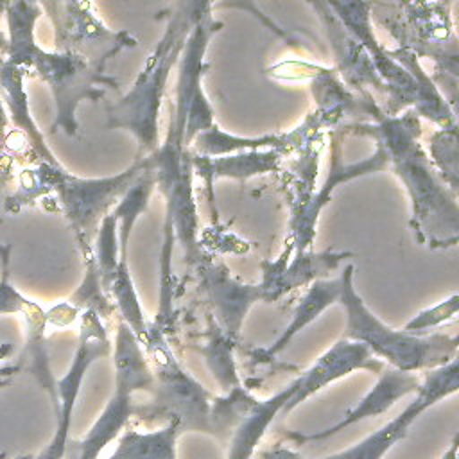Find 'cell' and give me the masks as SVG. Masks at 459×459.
<instances>
[{
    "mask_svg": "<svg viewBox=\"0 0 459 459\" xmlns=\"http://www.w3.org/2000/svg\"><path fill=\"white\" fill-rule=\"evenodd\" d=\"M341 131L371 136L382 149L387 169L396 174L409 195L414 238L430 249L454 247L459 240L457 195L439 178L421 147L420 117L412 109L385 115L382 106H377L369 122L348 124Z\"/></svg>",
    "mask_w": 459,
    "mask_h": 459,
    "instance_id": "cell-1",
    "label": "cell"
},
{
    "mask_svg": "<svg viewBox=\"0 0 459 459\" xmlns=\"http://www.w3.org/2000/svg\"><path fill=\"white\" fill-rule=\"evenodd\" d=\"M16 373H18V369H16L14 364H9V366L2 368V369H0V389L7 387L9 382H11V377H14Z\"/></svg>",
    "mask_w": 459,
    "mask_h": 459,
    "instance_id": "cell-32",
    "label": "cell"
},
{
    "mask_svg": "<svg viewBox=\"0 0 459 459\" xmlns=\"http://www.w3.org/2000/svg\"><path fill=\"white\" fill-rule=\"evenodd\" d=\"M341 25L366 48L369 59L385 86V115H398L412 109L439 126V129L457 127L455 109L446 102L437 84L423 72L416 56L396 47L385 48L373 32L371 4L364 2H326Z\"/></svg>",
    "mask_w": 459,
    "mask_h": 459,
    "instance_id": "cell-4",
    "label": "cell"
},
{
    "mask_svg": "<svg viewBox=\"0 0 459 459\" xmlns=\"http://www.w3.org/2000/svg\"><path fill=\"white\" fill-rule=\"evenodd\" d=\"M457 387H459V364H457V359H454L441 368L427 371L425 378L421 380L416 391V396L393 420H389L385 425H382L378 430L366 436L353 446L321 459H382L384 454L398 439H402L407 434L412 421L423 411H427L439 400L446 398L448 394L455 393Z\"/></svg>",
    "mask_w": 459,
    "mask_h": 459,
    "instance_id": "cell-12",
    "label": "cell"
},
{
    "mask_svg": "<svg viewBox=\"0 0 459 459\" xmlns=\"http://www.w3.org/2000/svg\"><path fill=\"white\" fill-rule=\"evenodd\" d=\"M118 221L109 212L99 224L93 244V258L100 274V281L106 292H109V285L115 278L118 265Z\"/></svg>",
    "mask_w": 459,
    "mask_h": 459,
    "instance_id": "cell-26",
    "label": "cell"
},
{
    "mask_svg": "<svg viewBox=\"0 0 459 459\" xmlns=\"http://www.w3.org/2000/svg\"><path fill=\"white\" fill-rule=\"evenodd\" d=\"M25 74H27L25 70H22L20 66L9 63L5 57L0 56V97H2L4 108L7 111L9 120L25 136L38 161L61 165L54 156V152L50 151V147L47 145L43 133L39 131L36 120L30 115L29 99L23 84Z\"/></svg>",
    "mask_w": 459,
    "mask_h": 459,
    "instance_id": "cell-19",
    "label": "cell"
},
{
    "mask_svg": "<svg viewBox=\"0 0 459 459\" xmlns=\"http://www.w3.org/2000/svg\"><path fill=\"white\" fill-rule=\"evenodd\" d=\"M457 446H459V445H457V437H455L439 459H457Z\"/></svg>",
    "mask_w": 459,
    "mask_h": 459,
    "instance_id": "cell-33",
    "label": "cell"
},
{
    "mask_svg": "<svg viewBox=\"0 0 459 459\" xmlns=\"http://www.w3.org/2000/svg\"><path fill=\"white\" fill-rule=\"evenodd\" d=\"M179 432L181 423L176 418L160 430H126L108 459H178L176 439Z\"/></svg>",
    "mask_w": 459,
    "mask_h": 459,
    "instance_id": "cell-24",
    "label": "cell"
},
{
    "mask_svg": "<svg viewBox=\"0 0 459 459\" xmlns=\"http://www.w3.org/2000/svg\"><path fill=\"white\" fill-rule=\"evenodd\" d=\"M430 147V161L445 181V185L457 195V127L452 129H437L429 138Z\"/></svg>",
    "mask_w": 459,
    "mask_h": 459,
    "instance_id": "cell-27",
    "label": "cell"
},
{
    "mask_svg": "<svg viewBox=\"0 0 459 459\" xmlns=\"http://www.w3.org/2000/svg\"><path fill=\"white\" fill-rule=\"evenodd\" d=\"M140 344H143V353L154 377L151 391L154 394V407L167 412L170 420H179L181 430L186 427L213 432L210 393L178 364L163 337V330L154 323L147 325Z\"/></svg>",
    "mask_w": 459,
    "mask_h": 459,
    "instance_id": "cell-9",
    "label": "cell"
},
{
    "mask_svg": "<svg viewBox=\"0 0 459 459\" xmlns=\"http://www.w3.org/2000/svg\"><path fill=\"white\" fill-rule=\"evenodd\" d=\"M351 256V253L346 251H305L299 255L290 256V260L281 264L280 260L262 262L264 269V278L260 281L262 290H264V301L273 303L278 301L281 296L287 292L294 290L296 287L310 285L316 280H325L328 278L330 271H335L339 264L346 258Z\"/></svg>",
    "mask_w": 459,
    "mask_h": 459,
    "instance_id": "cell-17",
    "label": "cell"
},
{
    "mask_svg": "<svg viewBox=\"0 0 459 459\" xmlns=\"http://www.w3.org/2000/svg\"><path fill=\"white\" fill-rule=\"evenodd\" d=\"M195 265L201 274V285L215 308L221 332L231 341L237 339L249 307L258 299L264 301L262 285L238 283L222 264H215L206 256Z\"/></svg>",
    "mask_w": 459,
    "mask_h": 459,
    "instance_id": "cell-16",
    "label": "cell"
},
{
    "mask_svg": "<svg viewBox=\"0 0 459 459\" xmlns=\"http://www.w3.org/2000/svg\"><path fill=\"white\" fill-rule=\"evenodd\" d=\"M353 271V264H348L339 273L342 283L339 303L346 312L342 339L364 344L375 359H384L389 368L407 373L430 371L457 359V335L411 333L382 323L357 294Z\"/></svg>",
    "mask_w": 459,
    "mask_h": 459,
    "instance_id": "cell-5",
    "label": "cell"
},
{
    "mask_svg": "<svg viewBox=\"0 0 459 459\" xmlns=\"http://www.w3.org/2000/svg\"><path fill=\"white\" fill-rule=\"evenodd\" d=\"M210 2H176L165 11V30L129 91L108 108V127L126 129L138 142L136 158L149 156L160 143V111L170 70Z\"/></svg>",
    "mask_w": 459,
    "mask_h": 459,
    "instance_id": "cell-3",
    "label": "cell"
},
{
    "mask_svg": "<svg viewBox=\"0 0 459 459\" xmlns=\"http://www.w3.org/2000/svg\"><path fill=\"white\" fill-rule=\"evenodd\" d=\"M251 459H253V457H251ZM255 459H301V455H299L296 450H292V448L276 445V446L271 448V450L260 452Z\"/></svg>",
    "mask_w": 459,
    "mask_h": 459,
    "instance_id": "cell-30",
    "label": "cell"
},
{
    "mask_svg": "<svg viewBox=\"0 0 459 459\" xmlns=\"http://www.w3.org/2000/svg\"><path fill=\"white\" fill-rule=\"evenodd\" d=\"M142 170V158H136L120 174L106 178H79L61 165H48L50 190L57 197V210L70 222L81 255L93 251V238L100 221L115 208Z\"/></svg>",
    "mask_w": 459,
    "mask_h": 459,
    "instance_id": "cell-8",
    "label": "cell"
},
{
    "mask_svg": "<svg viewBox=\"0 0 459 459\" xmlns=\"http://www.w3.org/2000/svg\"><path fill=\"white\" fill-rule=\"evenodd\" d=\"M5 52H7V36H5V32L0 29V56L4 57Z\"/></svg>",
    "mask_w": 459,
    "mask_h": 459,
    "instance_id": "cell-34",
    "label": "cell"
},
{
    "mask_svg": "<svg viewBox=\"0 0 459 459\" xmlns=\"http://www.w3.org/2000/svg\"><path fill=\"white\" fill-rule=\"evenodd\" d=\"M111 351V342L102 321L91 310H84L81 316L77 348L72 357L68 371L56 380L57 391V409H56V430L47 446L32 459H65L68 446V432L72 423V412L75 400L79 396L82 380L90 366L108 357Z\"/></svg>",
    "mask_w": 459,
    "mask_h": 459,
    "instance_id": "cell-11",
    "label": "cell"
},
{
    "mask_svg": "<svg viewBox=\"0 0 459 459\" xmlns=\"http://www.w3.org/2000/svg\"><path fill=\"white\" fill-rule=\"evenodd\" d=\"M7 127H9V117H7V111H5L2 97H0V156L4 154L5 145H7V138H9Z\"/></svg>",
    "mask_w": 459,
    "mask_h": 459,
    "instance_id": "cell-31",
    "label": "cell"
},
{
    "mask_svg": "<svg viewBox=\"0 0 459 459\" xmlns=\"http://www.w3.org/2000/svg\"><path fill=\"white\" fill-rule=\"evenodd\" d=\"M459 312V296L452 294L450 298L443 299L441 303L425 308L421 312H418L414 317H411L405 326L402 330L411 332V333H423L429 328H436L450 319H454Z\"/></svg>",
    "mask_w": 459,
    "mask_h": 459,
    "instance_id": "cell-28",
    "label": "cell"
},
{
    "mask_svg": "<svg viewBox=\"0 0 459 459\" xmlns=\"http://www.w3.org/2000/svg\"><path fill=\"white\" fill-rule=\"evenodd\" d=\"M378 375L380 377H378L377 384L371 387V391H368V394L353 409H350L339 423H335L333 427H328L321 432L310 434V436H301L298 432H290L289 439L301 445L305 441H316V439L330 437V436L341 432L342 429H346V427H350L357 421H362L366 418L378 416V414L385 412L387 409H391L396 403V400H400V398H403L411 393H416L420 384H421V380L416 373L400 371V369H394V368H389V366L384 368Z\"/></svg>",
    "mask_w": 459,
    "mask_h": 459,
    "instance_id": "cell-18",
    "label": "cell"
},
{
    "mask_svg": "<svg viewBox=\"0 0 459 459\" xmlns=\"http://www.w3.org/2000/svg\"><path fill=\"white\" fill-rule=\"evenodd\" d=\"M82 262H84V276L79 287L75 289V292L70 296L68 303L77 310H91L93 314H97L100 321L109 319L115 314V303H111V299L108 298L102 287L100 274L95 265L93 251L82 255Z\"/></svg>",
    "mask_w": 459,
    "mask_h": 459,
    "instance_id": "cell-25",
    "label": "cell"
},
{
    "mask_svg": "<svg viewBox=\"0 0 459 459\" xmlns=\"http://www.w3.org/2000/svg\"><path fill=\"white\" fill-rule=\"evenodd\" d=\"M11 244L0 249V316L20 314L29 301L11 281Z\"/></svg>",
    "mask_w": 459,
    "mask_h": 459,
    "instance_id": "cell-29",
    "label": "cell"
},
{
    "mask_svg": "<svg viewBox=\"0 0 459 459\" xmlns=\"http://www.w3.org/2000/svg\"><path fill=\"white\" fill-rule=\"evenodd\" d=\"M14 459H32V455L30 454H23V455H16Z\"/></svg>",
    "mask_w": 459,
    "mask_h": 459,
    "instance_id": "cell-35",
    "label": "cell"
},
{
    "mask_svg": "<svg viewBox=\"0 0 459 459\" xmlns=\"http://www.w3.org/2000/svg\"><path fill=\"white\" fill-rule=\"evenodd\" d=\"M7 52L5 59L25 72L38 75L52 91L56 117L50 131L61 129L77 136V108L82 100H99L108 90H118V81L75 54L45 50L36 43L34 27L43 14L36 2H7Z\"/></svg>",
    "mask_w": 459,
    "mask_h": 459,
    "instance_id": "cell-2",
    "label": "cell"
},
{
    "mask_svg": "<svg viewBox=\"0 0 459 459\" xmlns=\"http://www.w3.org/2000/svg\"><path fill=\"white\" fill-rule=\"evenodd\" d=\"M113 364L115 391L111 398L86 436L79 441H68L65 459H97L106 445L120 434V430L133 416V394L136 391H152L154 377L142 344L129 330V326L120 319L115 337Z\"/></svg>",
    "mask_w": 459,
    "mask_h": 459,
    "instance_id": "cell-6",
    "label": "cell"
},
{
    "mask_svg": "<svg viewBox=\"0 0 459 459\" xmlns=\"http://www.w3.org/2000/svg\"><path fill=\"white\" fill-rule=\"evenodd\" d=\"M54 27V50L75 54L97 66L138 45L127 30L109 29L90 2H38Z\"/></svg>",
    "mask_w": 459,
    "mask_h": 459,
    "instance_id": "cell-10",
    "label": "cell"
},
{
    "mask_svg": "<svg viewBox=\"0 0 459 459\" xmlns=\"http://www.w3.org/2000/svg\"><path fill=\"white\" fill-rule=\"evenodd\" d=\"M330 154H332V163H330L328 176H326L323 186L299 206V210L296 212V215L292 219L290 244L278 256L283 264H287L290 260V256L308 251V247L312 246L314 235H316V224H317L319 213L332 199V192L335 190L337 185L350 181V179H357L360 176L373 174V172H382L387 169V160L380 147H377L375 152L362 161L344 163L339 129L332 133V152Z\"/></svg>",
    "mask_w": 459,
    "mask_h": 459,
    "instance_id": "cell-13",
    "label": "cell"
},
{
    "mask_svg": "<svg viewBox=\"0 0 459 459\" xmlns=\"http://www.w3.org/2000/svg\"><path fill=\"white\" fill-rule=\"evenodd\" d=\"M310 5L325 27L333 52V68L342 84L348 90H353V93L359 97L375 99V95H384V99H387L385 86L380 81L366 48L341 25L326 2H312Z\"/></svg>",
    "mask_w": 459,
    "mask_h": 459,
    "instance_id": "cell-14",
    "label": "cell"
},
{
    "mask_svg": "<svg viewBox=\"0 0 459 459\" xmlns=\"http://www.w3.org/2000/svg\"><path fill=\"white\" fill-rule=\"evenodd\" d=\"M2 247H4V242H0V249H2Z\"/></svg>",
    "mask_w": 459,
    "mask_h": 459,
    "instance_id": "cell-37",
    "label": "cell"
},
{
    "mask_svg": "<svg viewBox=\"0 0 459 459\" xmlns=\"http://www.w3.org/2000/svg\"><path fill=\"white\" fill-rule=\"evenodd\" d=\"M341 289H342L341 276L312 281L308 285L307 292L303 294V298L299 299L290 323L283 328L281 335L273 342V346H269L265 350V353L276 355L278 351H281L294 339L296 333H299L305 326H308L312 321H316L326 308L339 303Z\"/></svg>",
    "mask_w": 459,
    "mask_h": 459,
    "instance_id": "cell-23",
    "label": "cell"
},
{
    "mask_svg": "<svg viewBox=\"0 0 459 459\" xmlns=\"http://www.w3.org/2000/svg\"><path fill=\"white\" fill-rule=\"evenodd\" d=\"M296 387H298V377L287 387L278 391L274 396L255 403V407L238 421V425L233 430V436L230 439V448H228V459L253 457L258 441L265 434L271 421L276 416H280L283 405L294 394Z\"/></svg>",
    "mask_w": 459,
    "mask_h": 459,
    "instance_id": "cell-22",
    "label": "cell"
},
{
    "mask_svg": "<svg viewBox=\"0 0 459 459\" xmlns=\"http://www.w3.org/2000/svg\"><path fill=\"white\" fill-rule=\"evenodd\" d=\"M18 316L23 317L25 342H23L20 359H18V362H14V366H16L18 373H22V371L29 373L39 384V387L48 394L54 412H56V409H57L56 380L57 378L52 375L47 337H45V328L48 325L47 312L36 301L29 299Z\"/></svg>",
    "mask_w": 459,
    "mask_h": 459,
    "instance_id": "cell-21",
    "label": "cell"
},
{
    "mask_svg": "<svg viewBox=\"0 0 459 459\" xmlns=\"http://www.w3.org/2000/svg\"><path fill=\"white\" fill-rule=\"evenodd\" d=\"M281 158L283 154L278 151H246L224 156H201L192 152V172L203 179L213 213V183L217 179H247L253 176L274 172L278 170Z\"/></svg>",
    "mask_w": 459,
    "mask_h": 459,
    "instance_id": "cell-20",
    "label": "cell"
},
{
    "mask_svg": "<svg viewBox=\"0 0 459 459\" xmlns=\"http://www.w3.org/2000/svg\"><path fill=\"white\" fill-rule=\"evenodd\" d=\"M450 2L393 4L394 13H378V22L398 41V47L418 57H430L441 74L439 86L448 88V104L457 93V38L450 14Z\"/></svg>",
    "mask_w": 459,
    "mask_h": 459,
    "instance_id": "cell-7",
    "label": "cell"
},
{
    "mask_svg": "<svg viewBox=\"0 0 459 459\" xmlns=\"http://www.w3.org/2000/svg\"><path fill=\"white\" fill-rule=\"evenodd\" d=\"M357 369L380 373L384 369V362L375 359L364 344L341 337L303 375L298 377V387L289 402L283 405L280 414L290 412L294 407H298L314 393L321 391L325 385Z\"/></svg>",
    "mask_w": 459,
    "mask_h": 459,
    "instance_id": "cell-15",
    "label": "cell"
},
{
    "mask_svg": "<svg viewBox=\"0 0 459 459\" xmlns=\"http://www.w3.org/2000/svg\"><path fill=\"white\" fill-rule=\"evenodd\" d=\"M0 459H7V454H5V452H2V454H0Z\"/></svg>",
    "mask_w": 459,
    "mask_h": 459,
    "instance_id": "cell-36",
    "label": "cell"
}]
</instances>
